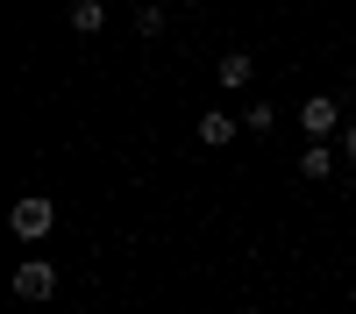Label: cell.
Instances as JSON below:
<instances>
[{
  "mask_svg": "<svg viewBox=\"0 0 356 314\" xmlns=\"http://www.w3.org/2000/svg\"><path fill=\"white\" fill-rule=\"evenodd\" d=\"M8 228H15L22 243H43L50 228H57V200H50V193H22L15 214H8Z\"/></svg>",
  "mask_w": 356,
  "mask_h": 314,
  "instance_id": "1",
  "label": "cell"
},
{
  "mask_svg": "<svg viewBox=\"0 0 356 314\" xmlns=\"http://www.w3.org/2000/svg\"><path fill=\"white\" fill-rule=\"evenodd\" d=\"M57 293V265L50 257H22L15 265V300H50Z\"/></svg>",
  "mask_w": 356,
  "mask_h": 314,
  "instance_id": "2",
  "label": "cell"
},
{
  "mask_svg": "<svg viewBox=\"0 0 356 314\" xmlns=\"http://www.w3.org/2000/svg\"><path fill=\"white\" fill-rule=\"evenodd\" d=\"M300 129H307L314 143H328V136H342L349 122H342V107H335L328 93H314V100H300Z\"/></svg>",
  "mask_w": 356,
  "mask_h": 314,
  "instance_id": "3",
  "label": "cell"
},
{
  "mask_svg": "<svg viewBox=\"0 0 356 314\" xmlns=\"http://www.w3.org/2000/svg\"><path fill=\"white\" fill-rule=\"evenodd\" d=\"M214 86H228V93L257 86V57H250V50H228V57H221V72H214Z\"/></svg>",
  "mask_w": 356,
  "mask_h": 314,
  "instance_id": "4",
  "label": "cell"
},
{
  "mask_svg": "<svg viewBox=\"0 0 356 314\" xmlns=\"http://www.w3.org/2000/svg\"><path fill=\"white\" fill-rule=\"evenodd\" d=\"M235 129H243V122H235V114H221V107H207V114H200V129H193V136L207 143V150H221V143H235Z\"/></svg>",
  "mask_w": 356,
  "mask_h": 314,
  "instance_id": "5",
  "label": "cell"
},
{
  "mask_svg": "<svg viewBox=\"0 0 356 314\" xmlns=\"http://www.w3.org/2000/svg\"><path fill=\"white\" fill-rule=\"evenodd\" d=\"M72 36H100V29H107V8H100V0H72Z\"/></svg>",
  "mask_w": 356,
  "mask_h": 314,
  "instance_id": "6",
  "label": "cell"
},
{
  "mask_svg": "<svg viewBox=\"0 0 356 314\" xmlns=\"http://www.w3.org/2000/svg\"><path fill=\"white\" fill-rule=\"evenodd\" d=\"M328 164H335L328 143H307V150H300V171H307V179H328Z\"/></svg>",
  "mask_w": 356,
  "mask_h": 314,
  "instance_id": "7",
  "label": "cell"
},
{
  "mask_svg": "<svg viewBox=\"0 0 356 314\" xmlns=\"http://www.w3.org/2000/svg\"><path fill=\"white\" fill-rule=\"evenodd\" d=\"M136 36H150V43L164 36V8H157V0H150V8H143V15H136Z\"/></svg>",
  "mask_w": 356,
  "mask_h": 314,
  "instance_id": "8",
  "label": "cell"
},
{
  "mask_svg": "<svg viewBox=\"0 0 356 314\" xmlns=\"http://www.w3.org/2000/svg\"><path fill=\"white\" fill-rule=\"evenodd\" d=\"M342 150H349V157H356V122H349V129H342Z\"/></svg>",
  "mask_w": 356,
  "mask_h": 314,
  "instance_id": "9",
  "label": "cell"
},
{
  "mask_svg": "<svg viewBox=\"0 0 356 314\" xmlns=\"http://www.w3.org/2000/svg\"><path fill=\"white\" fill-rule=\"evenodd\" d=\"M178 8H200V0H178Z\"/></svg>",
  "mask_w": 356,
  "mask_h": 314,
  "instance_id": "10",
  "label": "cell"
}]
</instances>
